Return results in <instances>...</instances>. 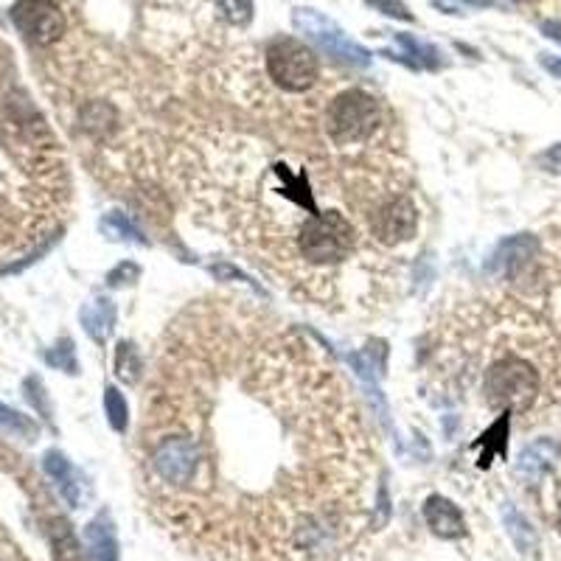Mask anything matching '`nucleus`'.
I'll return each mask as SVG.
<instances>
[{
  "label": "nucleus",
  "instance_id": "15",
  "mask_svg": "<svg viewBox=\"0 0 561 561\" xmlns=\"http://www.w3.org/2000/svg\"><path fill=\"white\" fill-rule=\"evenodd\" d=\"M509 427H511V413H500L494 425L484 432V435L477 438L475 450H484L480 452V466H489L497 455H505V444H509Z\"/></svg>",
  "mask_w": 561,
  "mask_h": 561
},
{
  "label": "nucleus",
  "instance_id": "11",
  "mask_svg": "<svg viewBox=\"0 0 561 561\" xmlns=\"http://www.w3.org/2000/svg\"><path fill=\"white\" fill-rule=\"evenodd\" d=\"M561 446L550 438H539L534 444H528L516 461V475L528 480V484H539L545 475L550 472V466L556 464V457H559Z\"/></svg>",
  "mask_w": 561,
  "mask_h": 561
},
{
  "label": "nucleus",
  "instance_id": "20",
  "mask_svg": "<svg viewBox=\"0 0 561 561\" xmlns=\"http://www.w3.org/2000/svg\"><path fill=\"white\" fill-rule=\"evenodd\" d=\"M105 410L112 430L124 432L127 425H130V407H127V398L116 387H107L105 391Z\"/></svg>",
  "mask_w": 561,
  "mask_h": 561
},
{
  "label": "nucleus",
  "instance_id": "17",
  "mask_svg": "<svg viewBox=\"0 0 561 561\" xmlns=\"http://www.w3.org/2000/svg\"><path fill=\"white\" fill-rule=\"evenodd\" d=\"M102 234L110 239V242H130V244H150L146 242L144 230L138 228L132 223L130 216L121 214V211H110V214L102 216V223H98Z\"/></svg>",
  "mask_w": 561,
  "mask_h": 561
},
{
  "label": "nucleus",
  "instance_id": "12",
  "mask_svg": "<svg viewBox=\"0 0 561 561\" xmlns=\"http://www.w3.org/2000/svg\"><path fill=\"white\" fill-rule=\"evenodd\" d=\"M79 320H82V329L87 332V337L96 339L98 346H102V343H107L112 329H116V303L107 295H96V298H91L82 307Z\"/></svg>",
  "mask_w": 561,
  "mask_h": 561
},
{
  "label": "nucleus",
  "instance_id": "13",
  "mask_svg": "<svg viewBox=\"0 0 561 561\" xmlns=\"http://www.w3.org/2000/svg\"><path fill=\"white\" fill-rule=\"evenodd\" d=\"M43 469H46V475L53 480V486H57V491L62 494V500H65L71 509H79V503H82V486H79L71 461H68L62 452L51 450L43 457Z\"/></svg>",
  "mask_w": 561,
  "mask_h": 561
},
{
  "label": "nucleus",
  "instance_id": "3",
  "mask_svg": "<svg viewBox=\"0 0 561 561\" xmlns=\"http://www.w3.org/2000/svg\"><path fill=\"white\" fill-rule=\"evenodd\" d=\"M539 387H542V379L536 368L520 357H503L484 377L486 402L503 413L528 410L539 396Z\"/></svg>",
  "mask_w": 561,
  "mask_h": 561
},
{
  "label": "nucleus",
  "instance_id": "21",
  "mask_svg": "<svg viewBox=\"0 0 561 561\" xmlns=\"http://www.w3.org/2000/svg\"><path fill=\"white\" fill-rule=\"evenodd\" d=\"M46 362L62 373H76L79 362H76V346H73V339L71 337L59 339L57 346L46 354Z\"/></svg>",
  "mask_w": 561,
  "mask_h": 561
},
{
  "label": "nucleus",
  "instance_id": "5",
  "mask_svg": "<svg viewBox=\"0 0 561 561\" xmlns=\"http://www.w3.org/2000/svg\"><path fill=\"white\" fill-rule=\"evenodd\" d=\"M200 446L189 435H166L157 438L150 455V469L157 477V484L169 489H189L200 477Z\"/></svg>",
  "mask_w": 561,
  "mask_h": 561
},
{
  "label": "nucleus",
  "instance_id": "19",
  "mask_svg": "<svg viewBox=\"0 0 561 561\" xmlns=\"http://www.w3.org/2000/svg\"><path fill=\"white\" fill-rule=\"evenodd\" d=\"M116 373L121 382H127V385H135L138 379H141V354H138V348L132 346L130 339H124V343H118L116 348Z\"/></svg>",
  "mask_w": 561,
  "mask_h": 561
},
{
  "label": "nucleus",
  "instance_id": "29",
  "mask_svg": "<svg viewBox=\"0 0 561 561\" xmlns=\"http://www.w3.org/2000/svg\"><path fill=\"white\" fill-rule=\"evenodd\" d=\"M464 3H469V7H491L497 0H464Z\"/></svg>",
  "mask_w": 561,
  "mask_h": 561
},
{
  "label": "nucleus",
  "instance_id": "8",
  "mask_svg": "<svg viewBox=\"0 0 561 561\" xmlns=\"http://www.w3.org/2000/svg\"><path fill=\"white\" fill-rule=\"evenodd\" d=\"M17 32L37 46H51L65 34V14L51 0H17L12 9Z\"/></svg>",
  "mask_w": 561,
  "mask_h": 561
},
{
  "label": "nucleus",
  "instance_id": "2",
  "mask_svg": "<svg viewBox=\"0 0 561 561\" xmlns=\"http://www.w3.org/2000/svg\"><path fill=\"white\" fill-rule=\"evenodd\" d=\"M385 127V110L379 98L368 91H343L334 102H329L323 132L334 146H359L371 141Z\"/></svg>",
  "mask_w": 561,
  "mask_h": 561
},
{
  "label": "nucleus",
  "instance_id": "30",
  "mask_svg": "<svg viewBox=\"0 0 561 561\" xmlns=\"http://www.w3.org/2000/svg\"><path fill=\"white\" fill-rule=\"evenodd\" d=\"M559 534H561V511H559Z\"/></svg>",
  "mask_w": 561,
  "mask_h": 561
},
{
  "label": "nucleus",
  "instance_id": "7",
  "mask_svg": "<svg viewBox=\"0 0 561 561\" xmlns=\"http://www.w3.org/2000/svg\"><path fill=\"white\" fill-rule=\"evenodd\" d=\"M368 230L385 248H398V244L410 242L418 230V214L410 194L385 196L368 216Z\"/></svg>",
  "mask_w": 561,
  "mask_h": 561
},
{
  "label": "nucleus",
  "instance_id": "18",
  "mask_svg": "<svg viewBox=\"0 0 561 561\" xmlns=\"http://www.w3.org/2000/svg\"><path fill=\"white\" fill-rule=\"evenodd\" d=\"M396 43H398V48L407 53L405 65L427 68V71H435V68H441V51H438L435 46H427V43H421V39L410 37V34H402V32H396Z\"/></svg>",
  "mask_w": 561,
  "mask_h": 561
},
{
  "label": "nucleus",
  "instance_id": "14",
  "mask_svg": "<svg viewBox=\"0 0 561 561\" xmlns=\"http://www.w3.org/2000/svg\"><path fill=\"white\" fill-rule=\"evenodd\" d=\"M85 550L91 561H118V539L110 516L98 514L85 528Z\"/></svg>",
  "mask_w": 561,
  "mask_h": 561
},
{
  "label": "nucleus",
  "instance_id": "24",
  "mask_svg": "<svg viewBox=\"0 0 561 561\" xmlns=\"http://www.w3.org/2000/svg\"><path fill=\"white\" fill-rule=\"evenodd\" d=\"M138 278H141V267H138L135 262H121L116 270H110L107 284H110V287H130Z\"/></svg>",
  "mask_w": 561,
  "mask_h": 561
},
{
  "label": "nucleus",
  "instance_id": "10",
  "mask_svg": "<svg viewBox=\"0 0 561 561\" xmlns=\"http://www.w3.org/2000/svg\"><path fill=\"white\" fill-rule=\"evenodd\" d=\"M425 520L430 530L441 539H464L466 536V520L452 500L444 494H430L425 500Z\"/></svg>",
  "mask_w": 561,
  "mask_h": 561
},
{
  "label": "nucleus",
  "instance_id": "25",
  "mask_svg": "<svg viewBox=\"0 0 561 561\" xmlns=\"http://www.w3.org/2000/svg\"><path fill=\"white\" fill-rule=\"evenodd\" d=\"M368 7H373L377 12L387 14V17L405 20V23H413V12L407 9L405 0H366Z\"/></svg>",
  "mask_w": 561,
  "mask_h": 561
},
{
  "label": "nucleus",
  "instance_id": "6",
  "mask_svg": "<svg viewBox=\"0 0 561 561\" xmlns=\"http://www.w3.org/2000/svg\"><path fill=\"white\" fill-rule=\"evenodd\" d=\"M293 26L298 28L303 37L312 39L314 46L326 53V57L337 59V62H346V65L351 68L371 65V53L359 46V43H354V39L323 12H314V9H295Z\"/></svg>",
  "mask_w": 561,
  "mask_h": 561
},
{
  "label": "nucleus",
  "instance_id": "26",
  "mask_svg": "<svg viewBox=\"0 0 561 561\" xmlns=\"http://www.w3.org/2000/svg\"><path fill=\"white\" fill-rule=\"evenodd\" d=\"M536 164L542 166L550 175H561V144H553L550 150H545L542 155L536 157Z\"/></svg>",
  "mask_w": 561,
  "mask_h": 561
},
{
  "label": "nucleus",
  "instance_id": "9",
  "mask_svg": "<svg viewBox=\"0 0 561 561\" xmlns=\"http://www.w3.org/2000/svg\"><path fill=\"white\" fill-rule=\"evenodd\" d=\"M539 255V239L530 234H516L503 239L486 259V273L491 278H516L525 267H530Z\"/></svg>",
  "mask_w": 561,
  "mask_h": 561
},
{
  "label": "nucleus",
  "instance_id": "1",
  "mask_svg": "<svg viewBox=\"0 0 561 561\" xmlns=\"http://www.w3.org/2000/svg\"><path fill=\"white\" fill-rule=\"evenodd\" d=\"M359 244V234L354 223L339 211H320V214L307 216L298 225L295 248L298 259L309 267H334V264L351 259Z\"/></svg>",
  "mask_w": 561,
  "mask_h": 561
},
{
  "label": "nucleus",
  "instance_id": "23",
  "mask_svg": "<svg viewBox=\"0 0 561 561\" xmlns=\"http://www.w3.org/2000/svg\"><path fill=\"white\" fill-rule=\"evenodd\" d=\"M0 425L9 427V430L17 432V435L28 438V441H34V438H37V432H39L32 418L23 416V413H17L14 407L3 405V402H0Z\"/></svg>",
  "mask_w": 561,
  "mask_h": 561
},
{
  "label": "nucleus",
  "instance_id": "22",
  "mask_svg": "<svg viewBox=\"0 0 561 561\" xmlns=\"http://www.w3.org/2000/svg\"><path fill=\"white\" fill-rule=\"evenodd\" d=\"M216 12L228 20L230 26H248L253 20V0H216Z\"/></svg>",
  "mask_w": 561,
  "mask_h": 561
},
{
  "label": "nucleus",
  "instance_id": "27",
  "mask_svg": "<svg viewBox=\"0 0 561 561\" xmlns=\"http://www.w3.org/2000/svg\"><path fill=\"white\" fill-rule=\"evenodd\" d=\"M211 275H214L216 280H230V278H236V280H244V284H253V280H250L248 275L242 273V270H236L234 264H228V262H216L214 267H211Z\"/></svg>",
  "mask_w": 561,
  "mask_h": 561
},
{
  "label": "nucleus",
  "instance_id": "28",
  "mask_svg": "<svg viewBox=\"0 0 561 561\" xmlns=\"http://www.w3.org/2000/svg\"><path fill=\"white\" fill-rule=\"evenodd\" d=\"M542 65L548 68V71H553L556 76H561V59H550V57H545V59H542Z\"/></svg>",
  "mask_w": 561,
  "mask_h": 561
},
{
  "label": "nucleus",
  "instance_id": "16",
  "mask_svg": "<svg viewBox=\"0 0 561 561\" xmlns=\"http://www.w3.org/2000/svg\"><path fill=\"white\" fill-rule=\"evenodd\" d=\"M503 523L509 536L514 539V545L523 550V553H536V550H539V534H536V528L530 525L528 516L520 514L511 503L503 505Z\"/></svg>",
  "mask_w": 561,
  "mask_h": 561
},
{
  "label": "nucleus",
  "instance_id": "4",
  "mask_svg": "<svg viewBox=\"0 0 561 561\" xmlns=\"http://www.w3.org/2000/svg\"><path fill=\"white\" fill-rule=\"evenodd\" d=\"M267 73L280 91L307 93L318 85L320 68L314 53L293 37H278L267 48Z\"/></svg>",
  "mask_w": 561,
  "mask_h": 561
}]
</instances>
